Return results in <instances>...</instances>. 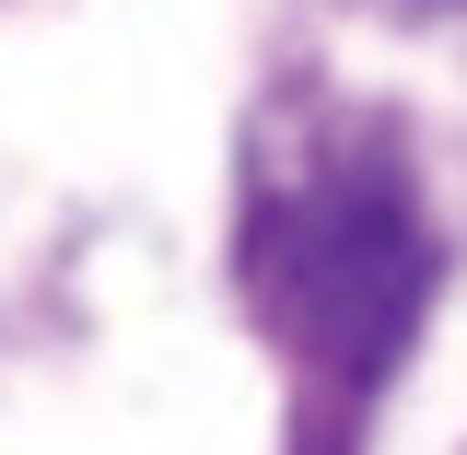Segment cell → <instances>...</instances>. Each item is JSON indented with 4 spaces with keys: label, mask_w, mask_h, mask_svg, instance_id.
Listing matches in <instances>:
<instances>
[{
    "label": "cell",
    "mask_w": 467,
    "mask_h": 455,
    "mask_svg": "<svg viewBox=\"0 0 467 455\" xmlns=\"http://www.w3.org/2000/svg\"><path fill=\"white\" fill-rule=\"evenodd\" d=\"M245 304L316 386H386L432 304V233L398 164H316L245 199Z\"/></svg>",
    "instance_id": "1"
}]
</instances>
